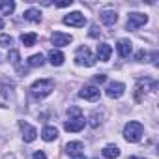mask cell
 I'll list each match as a JSON object with an SVG mask.
<instances>
[{"instance_id":"obj_1","label":"cell","mask_w":159,"mask_h":159,"mask_svg":"<svg viewBox=\"0 0 159 159\" xmlns=\"http://www.w3.org/2000/svg\"><path fill=\"white\" fill-rule=\"evenodd\" d=\"M52 90H54V81H52V79H39V81H36L30 86V94L34 98H38V99L47 98Z\"/></svg>"},{"instance_id":"obj_2","label":"cell","mask_w":159,"mask_h":159,"mask_svg":"<svg viewBox=\"0 0 159 159\" xmlns=\"http://www.w3.org/2000/svg\"><path fill=\"white\" fill-rule=\"evenodd\" d=\"M142 133H144V127L140 122H127L124 127V137L127 142H139L142 139Z\"/></svg>"},{"instance_id":"obj_3","label":"cell","mask_w":159,"mask_h":159,"mask_svg":"<svg viewBox=\"0 0 159 159\" xmlns=\"http://www.w3.org/2000/svg\"><path fill=\"white\" fill-rule=\"evenodd\" d=\"M75 62L79 66H86V67H92L96 64V56L92 54V51L88 47H79L77 52H75Z\"/></svg>"},{"instance_id":"obj_4","label":"cell","mask_w":159,"mask_h":159,"mask_svg":"<svg viewBox=\"0 0 159 159\" xmlns=\"http://www.w3.org/2000/svg\"><path fill=\"white\" fill-rule=\"evenodd\" d=\"M66 152L73 159H84V144L81 140H71L66 144Z\"/></svg>"},{"instance_id":"obj_5","label":"cell","mask_w":159,"mask_h":159,"mask_svg":"<svg viewBox=\"0 0 159 159\" xmlns=\"http://www.w3.org/2000/svg\"><path fill=\"white\" fill-rule=\"evenodd\" d=\"M62 21H64V25H67V26H75V28H83V26L86 25V17H84L81 11H71V13L66 15Z\"/></svg>"},{"instance_id":"obj_6","label":"cell","mask_w":159,"mask_h":159,"mask_svg":"<svg viewBox=\"0 0 159 159\" xmlns=\"http://www.w3.org/2000/svg\"><path fill=\"white\" fill-rule=\"evenodd\" d=\"M146 23H148V15H144V13H137V11H133V13L127 15V30L140 28V26H144Z\"/></svg>"},{"instance_id":"obj_7","label":"cell","mask_w":159,"mask_h":159,"mask_svg":"<svg viewBox=\"0 0 159 159\" xmlns=\"http://www.w3.org/2000/svg\"><path fill=\"white\" fill-rule=\"evenodd\" d=\"M105 92H107V96H109L111 99H118V98L124 96L125 84H124V83H111V84L105 88Z\"/></svg>"},{"instance_id":"obj_8","label":"cell","mask_w":159,"mask_h":159,"mask_svg":"<svg viewBox=\"0 0 159 159\" xmlns=\"http://www.w3.org/2000/svg\"><path fill=\"white\" fill-rule=\"evenodd\" d=\"M19 125H21V131H23V140L25 142H34L36 137H38V129L34 125L26 124V122H21Z\"/></svg>"},{"instance_id":"obj_9","label":"cell","mask_w":159,"mask_h":159,"mask_svg":"<svg viewBox=\"0 0 159 159\" xmlns=\"http://www.w3.org/2000/svg\"><path fill=\"white\" fill-rule=\"evenodd\" d=\"M79 96L83 99H86V101H98L101 94H99V88H96V86H83L81 92H79Z\"/></svg>"},{"instance_id":"obj_10","label":"cell","mask_w":159,"mask_h":159,"mask_svg":"<svg viewBox=\"0 0 159 159\" xmlns=\"http://www.w3.org/2000/svg\"><path fill=\"white\" fill-rule=\"evenodd\" d=\"M84 125H86V120L84 118H69V122L64 124V129L69 131V133H77V131L84 129Z\"/></svg>"},{"instance_id":"obj_11","label":"cell","mask_w":159,"mask_h":159,"mask_svg":"<svg viewBox=\"0 0 159 159\" xmlns=\"http://www.w3.org/2000/svg\"><path fill=\"white\" fill-rule=\"evenodd\" d=\"M51 41H52V45H56V47H66V45H69V43L73 41V38H71L69 34H64V32H54V34L51 36Z\"/></svg>"},{"instance_id":"obj_12","label":"cell","mask_w":159,"mask_h":159,"mask_svg":"<svg viewBox=\"0 0 159 159\" xmlns=\"http://www.w3.org/2000/svg\"><path fill=\"white\" fill-rule=\"evenodd\" d=\"M116 49H118V54H120L122 58H129V54L133 52L131 41H127V39H120L118 45H116Z\"/></svg>"},{"instance_id":"obj_13","label":"cell","mask_w":159,"mask_h":159,"mask_svg":"<svg viewBox=\"0 0 159 159\" xmlns=\"http://www.w3.org/2000/svg\"><path fill=\"white\" fill-rule=\"evenodd\" d=\"M111 54H112V47H111L109 43L98 45V58H99L101 62H107V60L111 58Z\"/></svg>"},{"instance_id":"obj_14","label":"cell","mask_w":159,"mask_h":159,"mask_svg":"<svg viewBox=\"0 0 159 159\" xmlns=\"http://www.w3.org/2000/svg\"><path fill=\"white\" fill-rule=\"evenodd\" d=\"M56 137H58V129H56V127H52V125H45V127H43L41 139H43L45 142H51V140H54Z\"/></svg>"},{"instance_id":"obj_15","label":"cell","mask_w":159,"mask_h":159,"mask_svg":"<svg viewBox=\"0 0 159 159\" xmlns=\"http://www.w3.org/2000/svg\"><path fill=\"white\" fill-rule=\"evenodd\" d=\"M101 21H103L105 25H114V23L118 21V13H116L114 10H103V11H101Z\"/></svg>"},{"instance_id":"obj_16","label":"cell","mask_w":159,"mask_h":159,"mask_svg":"<svg viewBox=\"0 0 159 159\" xmlns=\"http://www.w3.org/2000/svg\"><path fill=\"white\" fill-rule=\"evenodd\" d=\"M103 157L105 159H116L118 155H120V148L118 146H114V144H109V146H105L103 148Z\"/></svg>"},{"instance_id":"obj_17","label":"cell","mask_w":159,"mask_h":159,"mask_svg":"<svg viewBox=\"0 0 159 159\" xmlns=\"http://www.w3.org/2000/svg\"><path fill=\"white\" fill-rule=\"evenodd\" d=\"M64 60H66V58H64V54H62L60 51H54V49L49 51V62H51L52 66H62Z\"/></svg>"},{"instance_id":"obj_18","label":"cell","mask_w":159,"mask_h":159,"mask_svg":"<svg viewBox=\"0 0 159 159\" xmlns=\"http://www.w3.org/2000/svg\"><path fill=\"white\" fill-rule=\"evenodd\" d=\"M25 19L30 21V23H39V21H41V13H39V10L30 8V10L25 11Z\"/></svg>"},{"instance_id":"obj_19","label":"cell","mask_w":159,"mask_h":159,"mask_svg":"<svg viewBox=\"0 0 159 159\" xmlns=\"http://www.w3.org/2000/svg\"><path fill=\"white\" fill-rule=\"evenodd\" d=\"M8 60L11 62V66H15V67L21 71V54H19V51L11 49V51H10V54H8Z\"/></svg>"},{"instance_id":"obj_20","label":"cell","mask_w":159,"mask_h":159,"mask_svg":"<svg viewBox=\"0 0 159 159\" xmlns=\"http://www.w3.org/2000/svg\"><path fill=\"white\" fill-rule=\"evenodd\" d=\"M21 41H23L25 47H32V45H36L38 36H36L34 32H30V34H23V36H21Z\"/></svg>"},{"instance_id":"obj_21","label":"cell","mask_w":159,"mask_h":159,"mask_svg":"<svg viewBox=\"0 0 159 159\" xmlns=\"http://www.w3.org/2000/svg\"><path fill=\"white\" fill-rule=\"evenodd\" d=\"M43 62H45V60H43V54H41V52H39V54H32V56L28 58V64H30L32 67L43 66Z\"/></svg>"},{"instance_id":"obj_22","label":"cell","mask_w":159,"mask_h":159,"mask_svg":"<svg viewBox=\"0 0 159 159\" xmlns=\"http://www.w3.org/2000/svg\"><path fill=\"white\" fill-rule=\"evenodd\" d=\"M10 45H13V38H11V36H8V34H0V47L8 49Z\"/></svg>"},{"instance_id":"obj_23","label":"cell","mask_w":159,"mask_h":159,"mask_svg":"<svg viewBox=\"0 0 159 159\" xmlns=\"http://www.w3.org/2000/svg\"><path fill=\"white\" fill-rule=\"evenodd\" d=\"M13 10H15V2H4V6H2V13L4 15L13 13Z\"/></svg>"},{"instance_id":"obj_24","label":"cell","mask_w":159,"mask_h":159,"mask_svg":"<svg viewBox=\"0 0 159 159\" xmlns=\"http://www.w3.org/2000/svg\"><path fill=\"white\" fill-rule=\"evenodd\" d=\"M67 114H69V118L73 116V118H83V112H81V109L79 107H69L67 109Z\"/></svg>"},{"instance_id":"obj_25","label":"cell","mask_w":159,"mask_h":159,"mask_svg":"<svg viewBox=\"0 0 159 159\" xmlns=\"http://www.w3.org/2000/svg\"><path fill=\"white\" fill-rule=\"evenodd\" d=\"M148 58H150V54H148L146 51H139V52L135 54V60H137V62H148Z\"/></svg>"},{"instance_id":"obj_26","label":"cell","mask_w":159,"mask_h":159,"mask_svg":"<svg viewBox=\"0 0 159 159\" xmlns=\"http://www.w3.org/2000/svg\"><path fill=\"white\" fill-rule=\"evenodd\" d=\"M71 4H73V0H62V2H56L58 8H67V6H71Z\"/></svg>"},{"instance_id":"obj_27","label":"cell","mask_w":159,"mask_h":159,"mask_svg":"<svg viewBox=\"0 0 159 159\" xmlns=\"http://www.w3.org/2000/svg\"><path fill=\"white\" fill-rule=\"evenodd\" d=\"M32 159H47V155H45V153L39 150V152H36V153L32 155Z\"/></svg>"},{"instance_id":"obj_28","label":"cell","mask_w":159,"mask_h":159,"mask_svg":"<svg viewBox=\"0 0 159 159\" xmlns=\"http://www.w3.org/2000/svg\"><path fill=\"white\" fill-rule=\"evenodd\" d=\"M105 79H107V77L99 73V75H96V79H94V81H96V83H105Z\"/></svg>"},{"instance_id":"obj_29","label":"cell","mask_w":159,"mask_h":159,"mask_svg":"<svg viewBox=\"0 0 159 159\" xmlns=\"http://www.w3.org/2000/svg\"><path fill=\"white\" fill-rule=\"evenodd\" d=\"M92 38H98V26H92V32H90Z\"/></svg>"},{"instance_id":"obj_30","label":"cell","mask_w":159,"mask_h":159,"mask_svg":"<svg viewBox=\"0 0 159 159\" xmlns=\"http://www.w3.org/2000/svg\"><path fill=\"white\" fill-rule=\"evenodd\" d=\"M2 159H15V155H13V153H6Z\"/></svg>"},{"instance_id":"obj_31","label":"cell","mask_w":159,"mask_h":159,"mask_svg":"<svg viewBox=\"0 0 159 159\" xmlns=\"http://www.w3.org/2000/svg\"><path fill=\"white\" fill-rule=\"evenodd\" d=\"M0 28H4V19H0Z\"/></svg>"},{"instance_id":"obj_32","label":"cell","mask_w":159,"mask_h":159,"mask_svg":"<svg viewBox=\"0 0 159 159\" xmlns=\"http://www.w3.org/2000/svg\"><path fill=\"white\" fill-rule=\"evenodd\" d=\"M2 6H4V2H0V10H2Z\"/></svg>"},{"instance_id":"obj_33","label":"cell","mask_w":159,"mask_h":159,"mask_svg":"<svg viewBox=\"0 0 159 159\" xmlns=\"http://www.w3.org/2000/svg\"><path fill=\"white\" fill-rule=\"evenodd\" d=\"M129 159H140V157H129Z\"/></svg>"}]
</instances>
